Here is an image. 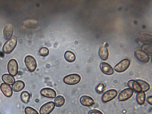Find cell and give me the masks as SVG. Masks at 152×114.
Segmentation results:
<instances>
[{
	"mask_svg": "<svg viewBox=\"0 0 152 114\" xmlns=\"http://www.w3.org/2000/svg\"><path fill=\"white\" fill-rule=\"evenodd\" d=\"M18 65L17 61L14 59L9 61L7 65V70L9 74L12 76H15L18 73Z\"/></svg>",
	"mask_w": 152,
	"mask_h": 114,
	"instance_id": "obj_3",
	"label": "cell"
},
{
	"mask_svg": "<svg viewBox=\"0 0 152 114\" xmlns=\"http://www.w3.org/2000/svg\"><path fill=\"white\" fill-rule=\"evenodd\" d=\"M127 85L130 88L136 92L138 93L141 91L140 85L136 80H130L128 82Z\"/></svg>",
	"mask_w": 152,
	"mask_h": 114,
	"instance_id": "obj_14",
	"label": "cell"
},
{
	"mask_svg": "<svg viewBox=\"0 0 152 114\" xmlns=\"http://www.w3.org/2000/svg\"><path fill=\"white\" fill-rule=\"evenodd\" d=\"M147 101L149 104L151 105L152 104V96H148L147 98Z\"/></svg>",
	"mask_w": 152,
	"mask_h": 114,
	"instance_id": "obj_30",
	"label": "cell"
},
{
	"mask_svg": "<svg viewBox=\"0 0 152 114\" xmlns=\"http://www.w3.org/2000/svg\"><path fill=\"white\" fill-rule=\"evenodd\" d=\"M152 47L149 44H145L143 45L142 47V50L146 54L150 56H152Z\"/></svg>",
	"mask_w": 152,
	"mask_h": 114,
	"instance_id": "obj_25",
	"label": "cell"
},
{
	"mask_svg": "<svg viewBox=\"0 0 152 114\" xmlns=\"http://www.w3.org/2000/svg\"><path fill=\"white\" fill-rule=\"evenodd\" d=\"M118 92L115 89L108 90L104 92L102 96L103 102L106 103L113 100L117 96Z\"/></svg>",
	"mask_w": 152,
	"mask_h": 114,
	"instance_id": "obj_5",
	"label": "cell"
},
{
	"mask_svg": "<svg viewBox=\"0 0 152 114\" xmlns=\"http://www.w3.org/2000/svg\"><path fill=\"white\" fill-rule=\"evenodd\" d=\"M25 86L24 82L21 80H17L12 85V89L15 92H18L22 90Z\"/></svg>",
	"mask_w": 152,
	"mask_h": 114,
	"instance_id": "obj_15",
	"label": "cell"
},
{
	"mask_svg": "<svg viewBox=\"0 0 152 114\" xmlns=\"http://www.w3.org/2000/svg\"><path fill=\"white\" fill-rule=\"evenodd\" d=\"M106 88L105 84L103 83H99L95 88L96 92L99 94L103 93L104 91Z\"/></svg>",
	"mask_w": 152,
	"mask_h": 114,
	"instance_id": "obj_26",
	"label": "cell"
},
{
	"mask_svg": "<svg viewBox=\"0 0 152 114\" xmlns=\"http://www.w3.org/2000/svg\"><path fill=\"white\" fill-rule=\"evenodd\" d=\"M140 41L143 43L149 44L151 43L152 36L149 34H143L140 36Z\"/></svg>",
	"mask_w": 152,
	"mask_h": 114,
	"instance_id": "obj_19",
	"label": "cell"
},
{
	"mask_svg": "<svg viewBox=\"0 0 152 114\" xmlns=\"http://www.w3.org/2000/svg\"><path fill=\"white\" fill-rule=\"evenodd\" d=\"M24 111L25 114H39L36 110L29 106L26 107Z\"/></svg>",
	"mask_w": 152,
	"mask_h": 114,
	"instance_id": "obj_27",
	"label": "cell"
},
{
	"mask_svg": "<svg viewBox=\"0 0 152 114\" xmlns=\"http://www.w3.org/2000/svg\"><path fill=\"white\" fill-rule=\"evenodd\" d=\"M88 114H103L100 111L96 109H93L90 110Z\"/></svg>",
	"mask_w": 152,
	"mask_h": 114,
	"instance_id": "obj_29",
	"label": "cell"
},
{
	"mask_svg": "<svg viewBox=\"0 0 152 114\" xmlns=\"http://www.w3.org/2000/svg\"><path fill=\"white\" fill-rule=\"evenodd\" d=\"M130 61L128 59H123L116 65L114 67L115 70L118 72L125 71L129 67L130 64Z\"/></svg>",
	"mask_w": 152,
	"mask_h": 114,
	"instance_id": "obj_6",
	"label": "cell"
},
{
	"mask_svg": "<svg viewBox=\"0 0 152 114\" xmlns=\"http://www.w3.org/2000/svg\"><path fill=\"white\" fill-rule=\"evenodd\" d=\"M64 58L67 61L69 62L74 61L76 58L75 54L70 51H67L65 53Z\"/></svg>",
	"mask_w": 152,
	"mask_h": 114,
	"instance_id": "obj_21",
	"label": "cell"
},
{
	"mask_svg": "<svg viewBox=\"0 0 152 114\" xmlns=\"http://www.w3.org/2000/svg\"><path fill=\"white\" fill-rule=\"evenodd\" d=\"M65 100L61 96H58L55 98L54 102L55 105L57 107H61L64 104Z\"/></svg>",
	"mask_w": 152,
	"mask_h": 114,
	"instance_id": "obj_22",
	"label": "cell"
},
{
	"mask_svg": "<svg viewBox=\"0 0 152 114\" xmlns=\"http://www.w3.org/2000/svg\"><path fill=\"white\" fill-rule=\"evenodd\" d=\"M20 97L23 102L25 103H27L30 100V94L28 91H24L21 93Z\"/></svg>",
	"mask_w": 152,
	"mask_h": 114,
	"instance_id": "obj_23",
	"label": "cell"
},
{
	"mask_svg": "<svg viewBox=\"0 0 152 114\" xmlns=\"http://www.w3.org/2000/svg\"><path fill=\"white\" fill-rule=\"evenodd\" d=\"M99 55L101 58L103 60H106L107 58L109 53L106 44L100 48Z\"/></svg>",
	"mask_w": 152,
	"mask_h": 114,
	"instance_id": "obj_16",
	"label": "cell"
},
{
	"mask_svg": "<svg viewBox=\"0 0 152 114\" xmlns=\"http://www.w3.org/2000/svg\"><path fill=\"white\" fill-rule=\"evenodd\" d=\"M13 31V27L11 24H7L5 26L3 31L4 38L8 39L12 36Z\"/></svg>",
	"mask_w": 152,
	"mask_h": 114,
	"instance_id": "obj_17",
	"label": "cell"
},
{
	"mask_svg": "<svg viewBox=\"0 0 152 114\" xmlns=\"http://www.w3.org/2000/svg\"><path fill=\"white\" fill-rule=\"evenodd\" d=\"M54 103L52 101L48 102L42 105L39 110L40 114H50L55 107Z\"/></svg>",
	"mask_w": 152,
	"mask_h": 114,
	"instance_id": "obj_7",
	"label": "cell"
},
{
	"mask_svg": "<svg viewBox=\"0 0 152 114\" xmlns=\"http://www.w3.org/2000/svg\"><path fill=\"white\" fill-rule=\"evenodd\" d=\"M133 91L130 88L125 89L119 94L118 98L120 101H126L130 98L132 96Z\"/></svg>",
	"mask_w": 152,
	"mask_h": 114,
	"instance_id": "obj_9",
	"label": "cell"
},
{
	"mask_svg": "<svg viewBox=\"0 0 152 114\" xmlns=\"http://www.w3.org/2000/svg\"><path fill=\"white\" fill-rule=\"evenodd\" d=\"M145 95L144 92L141 91L138 92L136 96V99L138 103L140 105L143 104L145 101Z\"/></svg>",
	"mask_w": 152,
	"mask_h": 114,
	"instance_id": "obj_20",
	"label": "cell"
},
{
	"mask_svg": "<svg viewBox=\"0 0 152 114\" xmlns=\"http://www.w3.org/2000/svg\"><path fill=\"white\" fill-rule=\"evenodd\" d=\"M1 90L4 95L7 97L12 96L13 92L12 88L9 85L2 83L0 86Z\"/></svg>",
	"mask_w": 152,
	"mask_h": 114,
	"instance_id": "obj_11",
	"label": "cell"
},
{
	"mask_svg": "<svg viewBox=\"0 0 152 114\" xmlns=\"http://www.w3.org/2000/svg\"><path fill=\"white\" fill-rule=\"evenodd\" d=\"M17 43V39L15 37H13L9 39L4 44L3 47V50L6 53H10L15 47Z\"/></svg>",
	"mask_w": 152,
	"mask_h": 114,
	"instance_id": "obj_2",
	"label": "cell"
},
{
	"mask_svg": "<svg viewBox=\"0 0 152 114\" xmlns=\"http://www.w3.org/2000/svg\"><path fill=\"white\" fill-rule=\"evenodd\" d=\"M2 81L5 83L9 85H12L15 81L14 78L10 74H5L3 75L1 77Z\"/></svg>",
	"mask_w": 152,
	"mask_h": 114,
	"instance_id": "obj_18",
	"label": "cell"
},
{
	"mask_svg": "<svg viewBox=\"0 0 152 114\" xmlns=\"http://www.w3.org/2000/svg\"><path fill=\"white\" fill-rule=\"evenodd\" d=\"M40 93L42 96L49 98H54L56 95V91L53 89L50 88H42L40 91Z\"/></svg>",
	"mask_w": 152,
	"mask_h": 114,
	"instance_id": "obj_10",
	"label": "cell"
},
{
	"mask_svg": "<svg viewBox=\"0 0 152 114\" xmlns=\"http://www.w3.org/2000/svg\"><path fill=\"white\" fill-rule=\"evenodd\" d=\"M135 56L140 62L144 63L149 62L150 58L147 54L140 49H137L135 52Z\"/></svg>",
	"mask_w": 152,
	"mask_h": 114,
	"instance_id": "obj_8",
	"label": "cell"
},
{
	"mask_svg": "<svg viewBox=\"0 0 152 114\" xmlns=\"http://www.w3.org/2000/svg\"><path fill=\"white\" fill-rule=\"evenodd\" d=\"M136 81L140 85L142 91H146L149 89L150 86L146 82L140 80H137Z\"/></svg>",
	"mask_w": 152,
	"mask_h": 114,
	"instance_id": "obj_24",
	"label": "cell"
},
{
	"mask_svg": "<svg viewBox=\"0 0 152 114\" xmlns=\"http://www.w3.org/2000/svg\"><path fill=\"white\" fill-rule=\"evenodd\" d=\"M80 101L82 105L88 107L93 105L94 104L93 99L91 97L86 95L81 96Z\"/></svg>",
	"mask_w": 152,
	"mask_h": 114,
	"instance_id": "obj_13",
	"label": "cell"
},
{
	"mask_svg": "<svg viewBox=\"0 0 152 114\" xmlns=\"http://www.w3.org/2000/svg\"><path fill=\"white\" fill-rule=\"evenodd\" d=\"M26 65L28 69L31 72H33L35 70L37 64L35 59L32 56H28L25 59Z\"/></svg>",
	"mask_w": 152,
	"mask_h": 114,
	"instance_id": "obj_4",
	"label": "cell"
},
{
	"mask_svg": "<svg viewBox=\"0 0 152 114\" xmlns=\"http://www.w3.org/2000/svg\"><path fill=\"white\" fill-rule=\"evenodd\" d=\"M100 68L102 72L106 75H110L114 73V70L112 66L106 62L101 63L100 64Z\"/></svg>",
	"mask_w": 152,
	"mask_h": 114,
	"instance_id": "obj_12",
	"label": "cell"
},
{
	"mask_svg": "<svg viewBox=\"0 0 152 114\" xmlns=\"http://www.w3.org/2000/svg\"><path fill=\"white\" fill-rule=\"evenodd\" d=\"M80 76L77 74H72L65 76L63 79L64 83L68 85H75L78 83L80 81Z\"/></svg>",
	"mask_w": 152,
	"mask_h": 114,
	"instance_id": "obj_1",
	"label": "cell"
},
{
	"mask_svg": "<svg viewBox=\"0 0 152 114\" xmlns=\"http://www.w3.org/2000/svg\"><path fill=\"white\" fill-rule=\"evenodd\" d=\"M49 51L48 49L46 47L41 48L39 51V55L42 56H46L49 54Z\"/></svg>",
	"mask_w": 152,
	"mask_h": 114,
	"instance_id": "obj_28",
	"label": "cell"
}]
</instances>
